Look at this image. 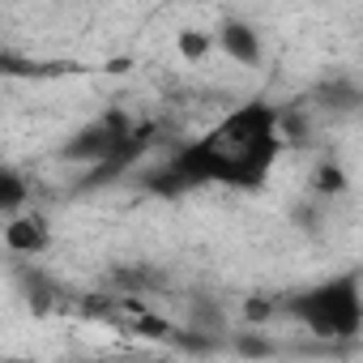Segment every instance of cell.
<instances>
[{
    "mask_svg": "<svg viewBox=\"0 0 363 363\" xmlns=\"http://www.w3.org/2000/svg\"><path fill=\"white\" fill-rule=\"evenodd\" d=\"M282 158V107L269 99H248L218 116L201 137L184 141L158 171L145 175V189L158 197H184L193 189H265L274 162Z\"/></svg>",
    "mask_w": 363,
    "mask_h": 363,
    "instance_id": "cell-1",
    "label": "cell"
},
{
    "mask_svg": "<svg viewBox=\"0 0 363 363\" xmlns=\"http://www.w3.org/2000/svg\"><path fill=\"white\" fill-rule=\"evenodd\" d=\"M282 316L320 342H354L363 333V278L329 274L282 299Z\"/></svg>",
    "mask_w": 363,
    "mask_h": 363,
    "instance_id": "cell-2",
    "label": "cell"
},
{
    "mask_svg": "<svg viewBox=\"0 0 363 363\" xmlns=\"http://www.w3.org/2000/svg\"><path fill=\"white\" fill-rule=\"evenodd\" d=\"M214 39H218V52H223L231 65H240V69H257V65L265 60V39H261V30H257L248 18H227V22L214 30Z\"/></svg>",
    "mask_w": 363,
    "mask_h": 363,
    "instance_id": "cell-3",
    "label": "cell"
},
{
    "mask_svg": "<svg viewBox=\"0 0 363 363\" xmlns=\"http://www.w3.org/2000/svg\"><path fill=\"white\" fill-rule=\"evenodd\" d=\"M5 248L13 257H30V261L43 257L52 248V223H48V214L26 210V214L5 218Z\"/></svg>",
    "mask_w": 363,
    "mask_h": 363,
    "instance_id": "cell-4",
    "label": "cell"
},
{
    "mask_svg": "<svg viewBox=\"0 0 363 363\" xmlns=\"http://www.w3.org/2000/svg\"><path fill=\"white\" fill-rule=\"evenodd\" d=\"M0 210H5V218L30 210V184H26V175H22L18 167H5V171H0Z\"/></svg>",
    "mask_w": 363,
    "mask_h": 363,
    "instance_id": "cell-5",
    "label": "cell"
},
{
    "mask_svg": "<svg viewBox=\"0 0 363 363\" xmlns=\"http://www.w3.org/2000/svg\"><path fill=\"white\" fill-rule=\"evenodd\" d=\"M175 52H179V60H189V65H206V60L218 52V39H214V30L189 26V30L175 35Z\"/></svg>",
    "mask_w": 363,
    "mask_h": 363,
    "instance_id": "cell-6",
    "label": "cell"
},
{
    "mask_svg": "<svg viewBox=\"0 0 363 363\" xmlns=\"http://www.w3.org/2000/svg\"><path fill=\"white\" fill-rule=\"evenodd\" d=\"M346 193V171L337 167V162H316V171H312V197L316 201H329V197H342Z\"/></svg>",
    "mask_w": 363,
    "mask_h": 363,
    "instance_id": "cell-7",
    "label": "cell"
}]
</instances>
